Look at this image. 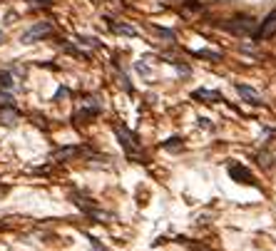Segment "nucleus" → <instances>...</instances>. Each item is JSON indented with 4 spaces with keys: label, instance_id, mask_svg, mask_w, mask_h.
Here are the masks:
<instances>
[{
    "label": "nucleus",
    "instance_id": "nucleus-7",
    "mask_svg": "<svg viewBox=\"0 0 276 251\" xmlns=\"http://www.w3.org/2000/svg\"><path fill=\"white\" fill-rule=\"evenodd\" d=\"M15 90V77H13V72L10 70H5V72H0V92H13Z\"/></svg>",
    "mask_w": 276,
    "mask_h": 251
},
{
    "label": "nucleus",
    "instance_id": "nucleus-8",
    "mask_svg": "<svg viewBox=\"0 0 276 251\" xmlns=\"http://www.w3.org/2000/svg\"><path fill=\"white\" fill-rule=\"evenodd\" d=\"M0 120H3L5 125H15V122H18V112H15V110H3V107H0Z\"/></svg>",
    "mask_w": 276,
    "mask_h": 251
},
{
    "label": "nucleus",
    "instance_id": "nucleus-3",
    "mask_svg": "<svg viewBox=\"0 0 276 251\" xmlns=\"http://www.w3.org/2000/svg\"><path fill=\"white\" fill-rule=\"evenodd\" d=\"M50 32H53V25H50V23H35L32 28H28V30L20 35V40H23L25 45H30V42H37V40L48 37Z\"/></svg>",
    "mask_w": 276,
    "mask_h": 251
},
{
    "label": "nucleus",
    "instance_id": "nucleus-9",
    "mask_svg": "<svg viewBox=\"0 0 276 251\" xmlns=\"http://www.w3.org/2000/svg\"><path fill=\"white\" fill-rule=\"evenodd\" d=\"M194 97H207V102H216V99H221V94L219 92H209V90H197Z\"/></svg>",
    "mask_w": 276,
    "mask_h": 251
},
{
    "label": "nucleus",
    "instance_id": "nucleus-1",
    "mask_svg": "<svg viewBox=\"0 0 276 251\" xmlns=\"http://www.w3.org/2000/svg\"><path fill=\"white\" fill-rule=\"evenodd\" d=\"M115 132H117V137H120V144L124 147L127 157L137 159V162H145V149H142L137 134H132V132H129L127 127H122V125H115Z\"/></svg>",
    "mask_w": 276,
    "mask_h": 251
},
{
    "label": "nucleus",
    "instance_id": "nucleus-11",
    "mask_svg": "<svg viewBox=\"0 0 276 251\" xmlns=\"http://www.w3.org/2000/svg\"><path fill=\"white\" fill-rule=\"evenodd\" d=\"M137 70H140L142 75H147V72H150V67H147V65H145V63H137Z\"/></svg>",
    "mask_w": 276,
    "mask_h": 251
},
{
    "label": "nucleus",
    "instance_id": "nucleus-10",
    "mask_svg": "<svg viewBox=\"0 0 276 251\" xmlns=\"http://www.w3.org/2000/svg\"><path fill=\"white\" fill-rule=\"evenodd\" d=\"M115 30H117V32H122V35H129V37H137V35H140V32L134 30V28H129V25H117Z\"/></svg>",
    "mask_w": 276,
    "mask_h": 251
},
{
    "label": "nucleus",
    "instance_id": "nucleus-12",
    "mask_svg": "<svg viewBox=\"0 0 276 251\" xmlns=\"http://www.w3.org/2000/svg\"><path fill=\"white\" fill-rule=\"evenodd\" d=\"M90 244H92V249H95V251H105L102 246H100V241H97V239H90Z\"/></svg>",
    "mask_w": 276,
    "mask_h": 251
},
{
    "label": "nucleus",
    "instance_id": "nucleus-13",
    "mask_svg": "<svg viewBox=\"0 0 276 251\" xmlns=\"http://www.w3.org/2000/svg\"><path fill=\"white\" fill-rule=\"evenodd\" d=\"M3 40H5V35H3V30H0V42H3Z\"/></svg>",
    "mask_w": 276,
    "mask_h": 251
},
{
    "label": "nucleus",
    "instance_id": "nucleus-6",
    "mask_svg": "<svg viewBox=\"0 0 276 251\" xmlns=\"http://www.w3.org/2000/svg\"><path fill=\"white\" fill-rule=\"evenodd\" d=\"M237 92L242 94V97H244V99L249 102V105H264L261 94L256 92L254 87H249V85H242V82H239V85H237Z\"/></svg>",
    "mask_w": 276,
    "mask_h": 251
},
{
    "label": "nucleus",
    "instance_id": "nucleus-2",
    "mask_svg": "<svg viewBox=\"0 0 276 251\" xmlns=\"http://www.w3.org/2000/svg\"><path fill=\"white\" fill-rule=\"evenodd\" d=\"M221 28L229 30L232 35H251V32H254V18L239 15V18H234L232 23H221Z\"/></svg>",
    "mask_w": 276,
    "mask_h": 251
},
{
    "label": "nucleus",
    "instance_id": "nucleus-4",
    "mask_svg": "<svg viewBox=\"0 0 276 251\" xmlns=\"http://www.w3.org/2000/svg\"><path fill=\"white\" fill-rule=\"evenodd\" d=\"M229 177H232V179H237L239 184H254V177H251V172L246 169L244 164H239V162L229 164Z\"/></svg>",
    "mask_w": 276,
    "mask_h": 251
},
{
    "label": "nucleus",
    "instance_id": "nucleus-5",
    "mask_svg": "<svg viewBox=\"0 0 276 251\" xmlns=\"http://www.w3.org/2000/svg\"><path fill=\"white\" fill-rule=\"evenodd\" d=\"M271 35H276V10H274V13H269V15H266V20L261 23V28L254 32V37H256V40H266V37H271Z\"/></svg>",
    "mask_w": 276,
    "mask_h": 251
}]
</instances>
